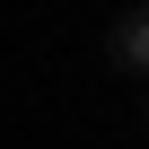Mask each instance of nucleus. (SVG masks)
Returning <instances> with one entry per match:
<instances>
[{
    "label": "nucleus",
    "mask_w": 149,
    "mask_h": 149,
    "mask_svg": "<svg viewBox=\"0 0 149 149\" xmlns=\"http://www.w3.org/2000/svg\"><path fill=\"white\" fill-rule=\"evenodd\" d=\"M105 53H114V70H149V9H132V18H114V35H105Z\"/></svg>",
    "instance_id": "obj_1"
}]
</instances>
